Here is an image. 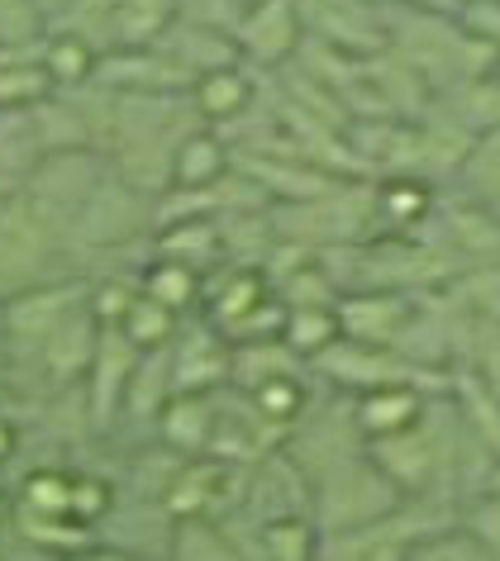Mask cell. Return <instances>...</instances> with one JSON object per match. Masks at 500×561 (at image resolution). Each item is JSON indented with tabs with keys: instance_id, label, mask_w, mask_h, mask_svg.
Listing matches in <instances>:
<instances>
[{
	"instance_id": "7a4b0ae2",
	"label": "cell",
	"mask_w": 500,
	"mask_h": 561,
	"mask_svg": "<svg viewBox=\"0 0 500 561\" xmlns=\"http://www.w3.org/2000/svg\"><path fill=\"white\" fill-rule=\"evenodd\" d=\"M300 44H305V30L296 15V0H253V5H243V20L234 24L239 62L253 67L258 77L291 67Z\"/></svg>"
},
{
	"instance_id": "2e32d148",
	"label": "cell",
	"mask_w": 500,
	"mask_h": 561,
	"mask_svg": "<svg viewBox=\"0 0 500 561\" xmlns=\"http://www.w3.org/2000/svg\"><path fill=\"white\" fill-rule=\"evenodd\" d=\"M30 5L38 10V15H44V24H58V20H63V10L72 5V0H30Z\"/></svg>"
},
{
	"instance_id": "ba28073f",
	"label": "cell",
	"mask_w": 500,
	"mask_h": 561,
	"mask_svg": "<svg viewBox=\"0 0 500 561\" xmlns=\"http://www.w3.org/2000/svg\"><path fill=\"white\" fill-rule=\"evenodd\" d=\"M201 286H205L201 272H191V266L172 262V257H158V252H152L144 276H138V290H144L148 300H158L162 310H172L177 319H191L201 310Z\"/></svg>"
},
{
	"instance_id": "7c38bea8",
	"label": "cell",
	"mask_w": 500,
	"mask_h": 561,
	"mask_svg": "<svg viewBox=\"0 0 500 561\" xmlns=\"http://www.w3.org/2000/svg\"><path fill=\"white\" fill-rule=\"evenodd\" d=\"M339 339H343V329H339V305H333V310H286L282 343H286L300 362H315L319 353H329V347L339 343Z\"/></svg>"
},
{
	"instance_id": "4fadbf2b",
	"label": "cell",
	"mask_w": 500,
	"mask_h": 561,
	"mask_svg": "<svg viewBox=\"0 0 500 561\" xmlns=\"http://www.w3.org/2000/svg\"><path fill=\"white\" fill-rule=\"evenodd\" d=\"M124 339H129L138 353H158V347H167L177 339V329H182V319H177L172 310H162L158 300H148L144 290L129 300V310H124V319L115 324Z\"/></svg>"
},
{
	"instance_id": "8fae6325",
	"label": "cell",
	"mask_w": 500,
	"mask_h": 561,
	"mask_svg": "<svg viewBox=\"0 0 500 561\" xmlns=\"http://www.w3.org/2000/svg\"><path fill=\"white\" fill-rule=\"evenodd\" d=\"M453 195L477 201V205H500V129L481 134L467 148V158L453 176Z\"/></svg>"
},
{
	"instance_id": "9a60e30c",
	"label": "cell",
	"mask_w": 500,
	"mask_h": 561,
	"mask_svg": "<svg viewBox=\"0 0 500 561\" xmlns=\"http://www.w3.org/2000/svg\"><path fill=\"white\" fill-rule=\"evenodd\" d=\"M177 20L201 24V30H219L234 38V24L243 20V0H177Z\"/></svg>"
},
{
	"instance_id": "ac0fdd59",
	"label": "cell",
	"mask_w": 500,
	"mask_h": 561,
	"mask_svg": "<svg viewBox=\"0 0 500 561\" xmlns=\"http://www.w3.org/2000/svg\"><path fill=\"white\" fill-rule=\"evenodd\" d=\"M20 191V181H10L5 172H0V201H10V195H15Z\"/></svg>"
},
{
	"instance_id": "9c48e42d",
	"label": "cell",
	"mask_w": 500,
	"mask_h": 561,
	"mask_svg": "<svg viewBox=\"0 0 500 561\" xmlns=\"http://www.w3.org/2000/svg\"><path fill=\"white\" fill-rule=\"evenodd\" d=\"M44 158H48V148H44V134H38L34 105L0 110V172L24 186Z\"/></svg>"
},
{
	"instance_id": "277c9868",
	"label": "cell",
	"mask_w": 500,
	"mask_h": 561,
	"mask_svg": "<svg viewBox=\"0 0 500 561\" xmlns=\"http://www.w3.org/2000/svg\"><path fill=\"white\" fill-rule=\"evenodd\" d=\"M152 48H158L162 58L191 81V87H196L201 77L225 72V67L239 62V48H234V38H229V34L201 30V24H186V20H172V30H167Z\"/></svg>"
},
{
	"instance_id": "d6986e66",
	"label": "cell",
	"mask_w": 500,
	"mask_h": 561,
	"mask_svg": "<svg viewBox=\"0 0 500 561\" xmlns=\"http://www.w3.org/2000/svg\"><path fill=\"white\" fill-rule=\"evenodd\" d=\"M486 490H496V495H500V461L491 467V481H486Z\"/></svg>"
},
{
	"instance_id": "8992f818",
	"label": "cell",
	"mask_w": 500,
	"mask_h": 561,
	"mask_svg": "<svg viewBox=\"0 0 500 561\" xmlns=\"http://www.w3.org/2000/svg\"><path fill=\"white\" fill-rule=\"evenodd\" d=\"M258 91H262V77L253 72V67L234 62V67H225V72L201 77L196 87H191V105H196L205 129H225V124H234L243 110H253Z\"/></svg>"
},
{
	"instance_id": "5bb4252c",
	"label": "cell",
	"mask_w": 500,
	"mask_h": 561,
	"mask_svg": "<svg viewBox=\"0 0 500 561\" xmlns=\"http://www.w3.org/2000/svg\"><path fill=\"white\" fill-rule=\"evenodd\" d=\"M406 561H491V552H486L477 533L457 518V524L439 528V533H424L420 542H410Z\"/></svg>"
},
{
	"instance_id": "5b68a950",
	"label": "cell",
	"mask_w": 500,
	"mask_h": 561,
	"mask_svg": "<svg viewBox=\"0 0 500 561\" xmlns=\"http://www.w3.org/2000/svg\"><path fill=\"white\" fill-rule=\"evenodd\" d=\"M424 404H429V390L420 386H382V390H367V396H353V424L363 433V443H382L420 424Z\"/></svg>"
},
{
	"instance_id": "6da1fadb",
	"label": "cell",
	"mask_w": 500,
	"mask_h": 561,
	"mask_svg": "<svg viewBox=\"0 0 500 561\" xmlns=\"http://www.w3.org/2000/svg\"><path fill=\"white\" fill-rule=\"evenodd\" d=\"M305 44L372 58L386 48V0H296Z\"/></svg>"
},
{
	"instance_id": "3957f363",
	"label": "cell",
	"mask_w": 500,
	"mask_h": 561,
	"mask_svg": "<svg viewBox=\"0 0 500 561\" xmlns=\"http://www.w3.org/2000/svg\"><path fill=\"white\" fill-rule=\"evenodd\" d=\"M172 390L177 396H211V390L229 386V362H234V347L225 343V333L205 319H182L172 347Z\"/></svg>"
},
{
	"instance_id": "ffe728a7",
	"label": "cell",
	"mask_w": 500,
	"mask_h": 561,
	"mask_svg": "<svg viewBox=\"0 0 500 561\" xmlns=\"http://www.w3.org/2000/svg\"><path fill=\"white\" fill-rule=\"evenodd\" d=\"M491 209H496V215H500V205H491Z\"/></svg>"
},
{
	"instance_id": "52a82bcc",
	"label": "cell",
	"mask_w": 500,
	"mask_h": 561,
	"mask_svg": "<svg viewBox=\"0 0 500 561\" xmlns=\"http://www.w3.org/2000/svg\"><path fill=\"white\" fill-rule=\"evenodd\" d=\"M234 172V152L215 129H191L172 152V191H211Z\"/></svg>"
},
{
	"instance_id": "e0dca14e",
	"label": "cell",
	"mask_w": 500,
	"mask_h": 561,
	"mask_svg": "<svg viewBox=\"0 0 500 561\" xmlns=\"http://www.w3.org/2000/svg\"><path fill=\"white\" fill-rule=\"evenodd\" d=\"M87 561H134V557H124V552H115V547H101V552H91Z\"/></svg>"
},
{
	"instance_id": "30bf717a",
	"label": "cell",
	"mask_w": 500,
	"mask_h": 561,
	"mask_svg": "<svg viewBox=\"0 0 500 561\" xmlns=\"http://www.w3.org/2000/svg\"><path fill=\"white\" fill-rule=\"evenodd\" d=\"M172 20L177 0H115V48H152L172 30Z\"/></svg>"
}]
</instances>
